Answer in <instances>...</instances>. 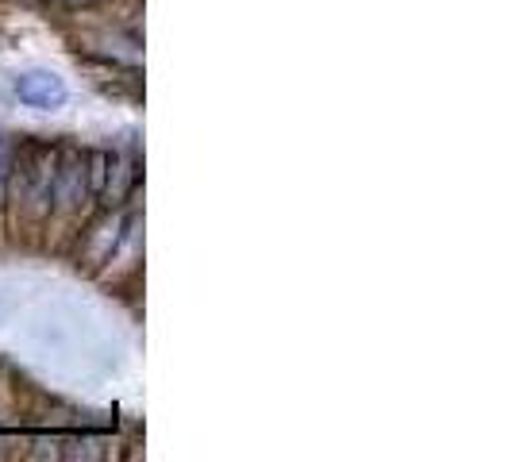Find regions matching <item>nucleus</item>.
<instances>
[{
	"instance_id": "nucleus-3",
	"label": "nucleus",
	"mask_w": 512,
	"mask_h": 462,
	"mask_svg": "<svg viewBox=\"0 0 512 462\" xmlns=\"http://www.w3.org/2000/svg\"><path fill=\"white\" fill-rule=\"evenodd\" d=\"M4 166H8V139L0 135V174H4Z\"/></svg>"
},
{
	"instance_id": "nucleus-2",
	"label": "nucleus",
	"mask_w": 512,
	"mask_h": 462,
	"mask_svg": "<svg viewBox=\"0 0 512 462\" xmlns=\"http://www.w3.org/2000/svg\"><path fill=\"white\" fill-rule=\"evenodd\" d=\"M108 166H112V158H108L104 151H93V154H89V170H93V174H89V185H93V193H101V189H104Z\"/></svg>"
},
{
	"instance_id": "nucleus-1",
	"label": "nucleus",
	"mask_w": 512,
	"mask_h": 462,
	"mask_svg": "<svg viewBox=\"0 0 512 462\" xmlns=\"http://www.w3.org/2000/svg\"><path fill=\"white\" fill-rule=\"evenodd\" d=\"M16 97L27 104V108H39V112H54L62 108L70 89L66 81L54 74V70H24L16 77Z\"/></svg>"
}]
</instances>
